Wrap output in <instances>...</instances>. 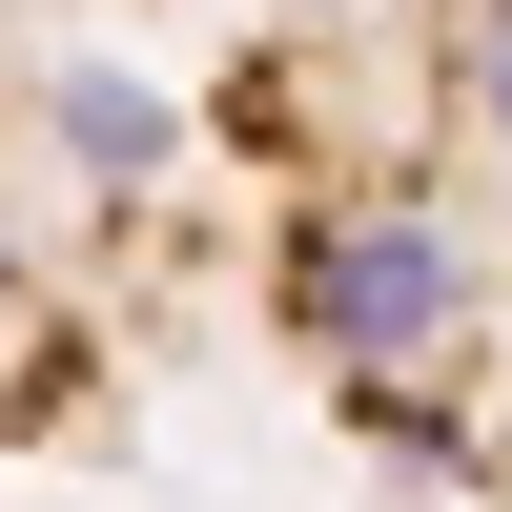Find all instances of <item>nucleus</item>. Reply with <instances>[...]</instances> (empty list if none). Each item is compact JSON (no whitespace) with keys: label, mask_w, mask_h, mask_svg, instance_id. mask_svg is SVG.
Listing matches in <instances>:
<instances>
[{"label":"nucleus","mask_w":512,"mask_h":512,"mask_svg":"<svg viewBox=\"0 0 512 512\" xmlns=\"http://www.w3.org/2000/svg\"><path fill=\"white\" fill-rule=\"evenodd\" d=\"M205 123L287 205V328L328 390L512 492V0H246Z\"/></svg>","instance_id":"obj_1"}]
</instances>
